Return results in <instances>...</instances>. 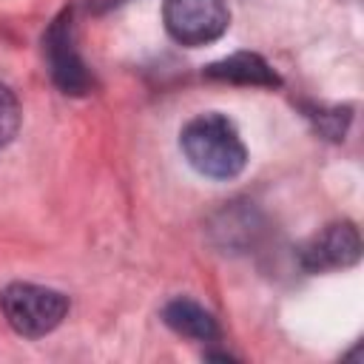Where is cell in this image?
Here are the masks:
<instances>
[{"mask_svg":"<svg viewBox=\"0 0 364 364\" xmlns=\"http://www.w3.org/2000/svg\"><path fill=\"white\" fill-rule=\"evenodd\" d=\"M179 148L191 168L210 179H233L247 165V148L236 125L219 111L188 119L179 134Z\"/></svg>","mask_w":364,"mask_h":364,"instance_id":"cell-1","label":"cell"},{"mask_svg":"<svg viewBox=\"0 0 364 364\" xmlns=\"http://www.w3.org/2000/svg\"><path fill=\"white\" fill-rule=\"evenodd\" d=\"M0 310L14 333L26 338H40L60 327L68 313V299L60 290L43 284L14 282L0 293Z\"/></svg>","mask_w":364,"mask_h":364,"instance_id":"cell-2","label":"cell"},{"mask_svg":"<svg viewBox=\"0 0 364 364\" xmlns=\"http://www.w3.org/2000/svg\"><path fill=\"white\" fill-rule=\"evenodd\" d=\"M162 23L179 46L196 48L228 31L230 11L225 0H162Z\"/></svg>","mask_w":364,"mask_h":364,"instance_id":"cell-3","label":"cell"},{"mask_svg":"<svg viewBox=\"0 0 364 364\" xmlns=\"http://www.w3.org/2000/svg\"><path fill=\"white\" fill-rule=\"evenodd\" d=\"M43 54L48 63V74L54 80V85L63 94H88L91 91V74L77 51L74 43V23H71V9L60 11L51 26L43 34Z\"/></svg>","mask_w":364,"mask_h":364,"instance_id":"cell-4","label":"cell"},{"mask_svg":"<svg viewBox=\"0 0 364 364\" xmlns=\"http://www.w3.org/2000/svg\"><path fill=\"white\" fill-rule=\"evenodd\" d=\"M361 256V239L353 222H333L324 230H318L299 253L304 270L321 273L336 267H350Z\"/></svg>","mask_w":364,"mask_h":364,"instance_id":"cell-5","label":"cell"},{"mask_svg":"<svg viewBox=\"0 0 364 364\" xmlns=\"http://www.w3.org/2000/svg\"><path fill=\"white\" fill-rule=\"evenodd\" d=\"M205 77L210 80H222V82H236V85H262V88H273L279 85V74L259 57L250 51H236L225 60H216L205 68Z\"/></svg>","mask_w":364,"mask_h":364,"instance_id":"cell-6","label":"cell"},{"mask_svg":"<svg viewBox=\"0 0 364 364\" xmlns=\"http://www.w3.org/2000/svg\"><path fill=\"white\" fill-rule=\"evenodd\" d=\"M162 321L179 333V336H188V338H196V341H216L219 338V324L216 318L202 307L196 304L193 299H171L165 307H162Z\"/></svg>","mask_w":364,"mask_h":364,"instance_id":"cell-7","label":"cell"},{"mask_svg":"<svg viewBox=\"0 0 364 364\" xmlns=\"http://www.w3.org/2000/svg\"><path fill=\"white\" fill-rule=\"evenodd\" d=\"M20 131V102L14 91L0 82V148H6Z\"/></svg>","mask_w":364,"mask_h":364,"instance_id":"cell-8","label":"cell"},{"mask_svg":"<svg viewBox=\"0 0 364 364\" xmlns=\"http://www.w3.org/2000/svg\"><path fill=\"white\" fill-rule=\"evenodd\" d=\"M88 3V9H94V11H108V9H114V6H122L125 0H85Z\"/></svg>","mask_w":364,"mask_h":364,"instance_id":"cell-9","label":"cell"}]
</instances>
